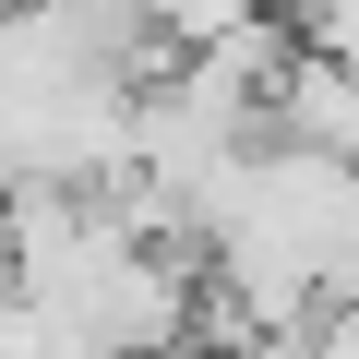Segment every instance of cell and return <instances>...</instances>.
Masks as SVG:
<instances>
[{
    "label": "cell",
    "mask_w": 359,
    "mask_h": 359,
    "mask_svg": "<svg viewBox=\"0 0 359 359\" xmlns=\"http://www.w3.org/2000/svg\"><path fill=\"white\" fill-rule=\"evenodd\" d=\"M0 359H108V347H84L72 323H48L36 299H13V323H0Z\"/></svg>",
    "instance_id": "obj_2"
},
{
    "label": "cell",
    "mask_w": 359,
    "mask_h": 359,
    "mask_svg": "<svg viewBox=\"0 0 359 359\" xmlns=\"http://www.w3.org/2000/svg\"><path fill=\"white\" fill-rule=\"evenodd\" d=\"M287 36H299L311 60H347V72H359V0H287Z\"/></svg>",
    "instance_id": "obj_1"
}]
</instances>
